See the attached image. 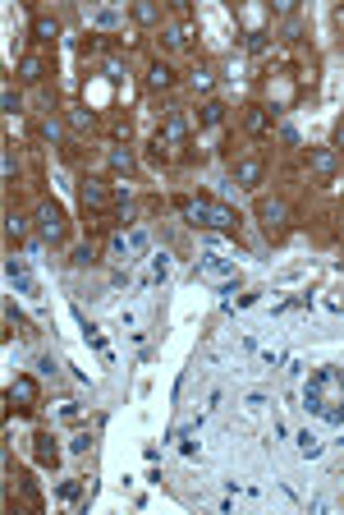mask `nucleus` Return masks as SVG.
Masks as SVG:
<instances>
[{"label":"nucleus","mask_w":344,"mask_h":515,"mask_svg":"<svg viewBox=\"0 0 344 515\" xmlns=\"http://www.w3.org/2000/svg\"><path fill=\"white\" fill-rule=\"evenodd\" d=\"M308 410H317L321 419H344V373L340 368H321L308 382Z\"/></svg>","instance_id":"nucleus-1"},{"label":"nucleus","mask_w":344,"mask_h":515,"mask_svg":"<svg viewBox=\"0 0 344 515\" xmlns=\"http://www.w3.org/2000/svg\"><path fill=\"white\" fill-rule=\"evenodd\" d=\"M184 212H189L198 226H206V230H234V226H239V217H234L225 202H211V198H189V202H184Z\"/></svg>","instance_id":"nucleus-2"},{"label":"nucleus","mask_w":344,"mask_h":515,"mask_svg":"<svg viewBox=\"0 0 344 515\" xmlns=\"http://www.w3.org/2000/svg\"><path fill=\"white\" fill-rule=\"evenodd\" d=\"M37 235H42L46 244H60L69 235V221H65V212L55 207V202H42V207H37Z\"/></svg>","instance_id":"nucleus-3"},{"label":"nucleus","mask_w":344,"mask_h":515,"mask_svg":"<svg viewBox=\"0 0 344 515\" xmlns=\"http://www.w3.org/2000/svg\"><path fill=\"white\" fill-rule=\"evenodd\" d=\"M257 221L267 230H280L284 221H289V202L284 198H257Z\"/></svg>","instance_id":"nucleus-4"},{"label":"nucleus","mask_w":344,"mask_h":515,"mask_svg":"<svg viewBox=\"0 0 344 515\" xmlns=\"http://www.w3.org/2000/svg\"><path fill=\"white\" fill-rule=\"evenodd\" d=\"M308 170L321 175V180H331V175L340 170V152L335 148H308Z\"/></svg>","instance_id":"nucleus-5"},{"label":"nucleus","mask_w":344,"mask_h":515,"mask_svg":"<svg viewBox=\"0 0 344 515\" xmlns=\"http://www.w3.org/2000/svg\"><path fill=\"white\" fill-rule=\"evenodd\" d=\"M5 401L14 405V410H33V405H37V382H33V377H14L9 391H5Z\"/></svg>","instance_id":"nucleus-6"},{"label":"nucleus","mask_w":344,"mask_h":515,"mask_svg":"<svg viewBox=\"0 0 344 515\" xmlns=\"http://www.w3.org/2000/svg\"><path fill=\"white\" fill-rule=\"evenodd\" d=\"M78 198H83L87 212H101L106 202H111V189H106V180H96V175H87L83 189H78Z\"/></svg>","instance_id":"nucleus-7"},{"label":"nucleus","mask_w":344,"mask_h":515,"mask_svg":"<svg viewBox=\"0 0 344 515\" xmlns=\"http://www.w3.org/2000/svg\"><path fill=\"white\" fill-rule=\"evenodd\" d=\"M262 161L257 157H243V161H234V184H243V189H257L262 184Z\"/></svg>","instance_id":"nucleus-8"},{"label":"nucleus","mask_w":344,"mask_h":515,"mask_svg":"<svg viewBox=\"0 0 344 515\" xmlns=\"http://www.w3.org/2000/svg\"><path fill=\"white\" fill-rule=\"evenodd\" d=\"M174 83V70L165 60H152V70H147V87H152V92H161V87H170Z\"/></svg>","instance_id":"nucleus-9"},{"label":"nucleus","mask_w":344,"mask_h":515,"mask_svg":"<svg viewBox=\"0 0 344 515\" xmlns=\"http://www.w3.org/2000/svg\"><path fill=\"white\" fill-rule=\"evenodd\" d=\"M161 139H165V143H184V139H189V124H184L179 111L165 115V134H161Z\"/></svg>","instance_id":"nucleus-10"},{"label":"nucleus","mask_w":344,"mask_h":515,"mask_svg":"<svg viewBox=\"0 0 344 515\" xmlns=\"http://www.w3.org/2000/svg\"><path fill=\"white\" fill-rule=\"evenodd\" d=\"M33 442H37V460H42V465H55V460H60V446H55L51 433H37Z\"/></svg>","instance_id":"nucleus-11"},{"label":"nucleus","mask_w":344,"mask_h":515,"mask_svg":"<svg viewBox=\"0 0 344 515\" xmlns=\"http://www.w3.org/2000/svg\"><path fill=\"white\" fill-rule=\"evenodd\" d=\"M133 23H147V28L161 23V5H152V0H138V5H133Z\"/></svg>","instance_id":"nucleus-12"},{"label":"nucleus","mask_w":344,"mask_h":515,"mask_svg":"<svg viewBox=\"0 0 344 515\" xmlns=\"http://www.w3.org/2000/svg\"><path fill=\"white\" fill-rule=\"evenodd\" d=\"M46 74V65H42V55H23L18 60V79H28V83H37Z\"/></svg>","instance_id":"nucleus-13"},{"label":"nucleus","mask_w":344,"mask_h":515,"mask_svg":"<svg viewBox=\"0 0 344 515\" xmlns=\"http://www.w3.org/2000/svg\"><path fill=\"white\" fill-rule=\"evenodd\" d=\"M115 249H120V254H143V249H147V235H143V230H129V235L115 239Z\"/></svg>","instance_id":"nucleus-14"},{"label":"nucleus","mask_w":344,"mask_h":515,"mask_svg":"<svg viewBox=\"0 0 344 515\" xmlns=\"http://www.w3.org/2000/svg\"><path fill=\"white\" fill-rule=\"evenodd\" d=\"M55 33H60V28H55L51 14H37V18H33V37H37V42H51Z\"/></svg>","instance_id":"nucleus-15"},{"label":"nucleus","mask_w":344,"mask_h":515,"mask_svg":"<svg viewBox=\"0 0 344 515\" xmlns=\"http://www.w3.org/2000/svg\"><path fill=\"white\" fill-rule=\"evenodd\" d=\"M106 161H111V170H124V175L133 170V152L129 148H111V152H106Z\"/></svg>","instance_id":"nucleus-16"},{"label":"nucleus","mask_w":344,"mask_h":515,"mask_svg":"<svg viewBox=\"0 0 344 515\" xmlns=\"http://www.w3.org/2000/svg\"><path fill=\"white\" fill-rule=\"evenodd\" d=\"M243 124H248V134H267L271 129V120H267V111H257V106H253L248 115H243Z\"/></svg>","instance_id":"nucleus-17"},{"label":"nucleus","mask_w":344,"mask_h":515,"mask_svg":"<svg viewBox=\"0 0 344 515\" xmlns=\"http://www.w3.org/2000/svg\"><path fill=\"white\" fill-rule=\"evenodd\" d=\"M69 129H92V111H83V106H69Z\"/></svg>","instance_id":"nucleus-18"},{"label":"nucleus","mask_w":344,"mask_h":515,"mask_svg":"<svg viewBox=\"0 0 344 515\" xmlns=\"http://www.w3.org/2000/svg\"><path fill=\"white\" fill-rule=\"evenodd\" d=\"M5 235H9V239H23V235H28V221L18 217V212H9V217H5Z\"/></svg>","instance_id":"nucleus-19"},{"label":"nucleus","mask_w":344,"mask_h":515,"mask_svg":"<svg viewBox=\"0 0 344 515\" xmlns=\"http://www.w3.org/2000/svg\"><path fill=\"white\" fill-rule=\"evenodd\" d=\"M198 120H202V124H221V120H225V106H221V102H206L202 111H198Z\"/></svg>","instance_id":"nucleus-20"},{"label":"nucleus","mask_w":344,"mask_h":515,"mask_svg":"<svg viewBox=\"0 0 344 515\" xmlns=\"http://www.w3.org/2000/svg\"><path fill=\"white\" fill-rule=\"evenodd\" d=\"M211 83H216L211 79V65H198V70H193V87H202V92H206Z\"/></svg>","instance_id":"nucleus-21"},{"label":"nucleus","mask_w":344,"mask_h":515,"mask_svg":"<svg viewBox=\"0 0 344 515\" xmlns=\"http://www.w3.org/2000/svg\"><path fill=\"white\" fill-rule=\"evenodd\" d=\"M0 102H5V111H9V115H14V111H18V106H23V97H18V92H14V87H5V92H0Z\"/></svg>","instance_id":"nucleus-22"},{"label":"nucleus","mask_w":344,"mask_h":515,"mask_svg":"<svg viewBox=\"0 0 344 515\" xmlns=\"http://www.w3.org/2000/svg\"><path fill=\"white\" fill-rule=\"evenodd\" d=\"M0 170H5V180H14V175H18V161H14V148H5V161H0Z\"/></svg>","instance_id":"nucleus-23"},{"label":"nucleus","mask_w":344,"mask_h":515,"mask_svg":"<svg viewBox=\"0 0 344 515\" xmlns=\"http://www.w3.org/2000/svg\"><path fill=\"white\" fill-rule=\"evenodd\" d=\"M74 262H78V267H87V262H96V249H92V244H83V249L74 254Z\"/></svg>","instance_id":"nucleus-24"},{"label":"nucleus","mask_w":344,"mask_h":515,"mask_svg":"<svg viewBox=\"0 0 344 515\" xmlns=\"http://www.w3.org/2000/svg\"><path fill=\"white\" fill-rule=\"evenodd\" d=\"M106 79L120 83V79H124V65H120V60H106Z\"/></svg>","instance_id":"nucleus-25"},{"label":"nucleus","mask_w":344,"mask_h":515,"mask_svg":"<svg viewBox=\"0 0 344 515\" xmlns=\"http://www.w3.org/2000/svg\"><path fill=\"white\" fill-rule=\"evenodd\" d=\"M335 139H340V148H344V120H340V134H335Z\"/></svg>","instance_id":"nucleus-26"}]
</instances>
